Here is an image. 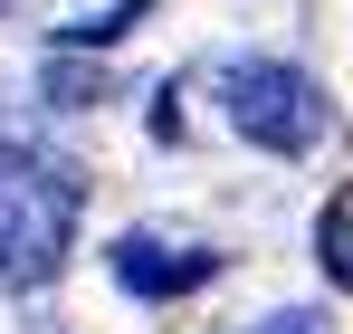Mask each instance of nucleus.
Returning <instances> with one entry per match:
<instances>
[{
    "label": "nucleus",
    "instance_id": "nucleus-1",
    "mask_svg": "<svg viewBox=\"0 0 353 334\" xmlns=\"http://www.w3.org/2000/svg\"><path fill=\"white\" fill-rule=\"evenodd\" d=\"M86 181L29 144H0V286H48L77 248Z\"/></svg>",
    "mask_w": 353,
    "mask_h": 334
},
{
    "label": "nucleus",
    "instance_id": "nucleus-2",
    "mask_svg": "<svg viewBox=\"0 0 353 334\" xmlns=\"http://www.w3.org/2000/svg\"><path fill=\"white\" fill-rule=\"evenodd\" d=\"M220 106H230V124L258 153H315L325 124H334L325 86L305 67H287V57H230L220 67Z\"/></svg>",
    "mask_w": 353,
    "mask_h": 334
},
{
    "label": "nucleus",
    "instance_id": "nucleus-3",
    "mask_svg": "<svg viewBox=\"0 0 353 334\" xmlns=\"http://www.w3.org/2000/svg\"><path fill=\"white\" fill-rule=\"evenodd\" d=\"M220 277V248H172V239H115V286L124 296H191Z\"/></svg>",
    "mask_w": 353,
    "mask_h": 334
},
{
    "label": "nucleus",
    "instance_id": "nucleus-4",
    "mask_svg": "<svg viewBox=\"0 0 353 334\" xmlns=\"http://www.w3.org/2000/svg\"><path fill=\"white\" fill-rule=\"evenodd\" d=\"M315 258H325V277L353 296V201H334V210L315 220Z\"/></svg>",
    "mask_w": 353,
    "mask_h": 334
},
{
    "label": "nucleus",
    "instance_id": "nucleus-5",
    "mask_svg": "<svg viewBox=\"0 0 353 334\" xmlns=\"http://www.w3.org/2000/svg\"><path fill=\"white\" fill-rule=\"evenodd\" d=\"M143 10H153V0H115V10H96V19H77V29H67V48H105V39H124V29H134Z\"/></svg>",
    "mask_w": 353,
    "mask_h": 334
},
{
    "label": "nucleus",
    "instance_id": "nucleus-6",
    "mask_svg": "<svg viewBox=\"0 0 353 334\" xmlns=\"http://www.w3.org/2000/svg\"><path fill=\"white\" fill-rule=\"evenodd\" d=\"M48 96H58V106H96V96H105V77H96V67H48Z\"/></svg>",
    "mask_w": 353,
    "mask_h": 334
},
{
    "label": "nucleus",
    "instance_id": "nucleus-7",
    "mask_svg": "<svg viewBox=\"0 0 353 334\" xmlns=\"http://www.w3.org/2000/svg\"><path fill=\"white\" fill-rule=\"evenodd\" d=\"M258 334H325V315H305V306H296V315H268Z\"/></svg>",
    "mask_w": 353,
    "mask_h": 334
},
{
    "label": "nucleus",
    "instance_id": "nucleus-8",
    "mask_svg": "<svg viewBox=\"0 0 353 334\" xmlns=\"http://www.w3.org/2000/svg\"><path fill=\"white\" fill-rule=\"evenodd\" d=\"M0 10H19V0H0Z\"/></svg>",
    "mask_w": 353,
    "mask_h": 334
}]
</instances>
